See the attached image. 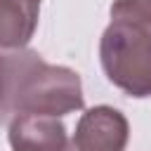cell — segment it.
Wrapping results in <instances>:
<instances>
[{
    "instance_id": "obj_1",
    "label": "cell",
    "mask_w": 151,
    "mask_h": 151,
    "mask_svg": "<svg viewBox=\"0 0 151 151\" xmlns=\"http://www.w3.org/2000/svg\"><path fill=\"white\" fill-rule=\"evenodd\" d=\"M5 90L0 101V123L19 113L66 116L85 106L80 76L59 64L45 61L35 50H0Z\"/></svg>"
},
{
    "instance_id": "obj_2",
    "label": "cell",
    "mask_w": 151,
    "mask_h": 151,
    "mask_svg": "<svg viewBox=\"0 0 151 151\" xmlns=\"http://www.w3.org/2000/svg\"><path fill=\"white\" fill-rule=\"evenodd\" d=\"M106 80L134 99L151 97V28L113 17L99 38Z\"/></svg>"
},
{
    "instance_id": "obj_3",
    "label": "cell",
    "mask_w": 151,
    "mask_h": 151,
    "mask_svg": "<svg viewBox=\"0 0 151 151\" xmlns=\"http://www.w3.org/2000/svg\"><path fill=\"white\" fill-rule=\"evenodd\" d=\"M130 139V123L116 106L99 104L87 109L68 139L64 151H125Z\"/></svg>"
},
{
    "instance_id": "obj_4",
    "label": "cell",
    "mask_w": 151,
    "mask_h": 151,
    "mask_svg": "<svg viewBox=\"0 0 151 151\" xmlns=\"http://www.w3.org/2000/svg\"><path fill=\"white\" fill-rule=\"evenodd\" d=\"M12 151H64L68 144L66 125L59 116L19 113L7 123Z\"/></svg>"
},
{
    "instance_id": "obj_5",
    "label": "cell",
    "mask_w": 151,
    "mask_h": 151,
    "mask_svg": "<svg viewBox=\"0 0 151 151\" xmlns=\"http://www.w3.org/2000/svg\"><path fill=\"white\" fill-rule=\"evenodd\" d=\"M40 0H0V50L26 47L38 28Z\"/></svg>"
},
{
    "instance_id": "obj_6",
    "label": "cell",
    "mask_w": 151,
    "mask_h": 151,
    "mask_svg": "<svg viewBox=\"0 0 151 151\" xmlns=\"http://www.w3.org/2000/svg\"><path fill=\"white\" fill-rule=\"evenodd\" d=\"M111 19H130L151 28V0H113L109 7Z\"/></svg>"
},
{
    "instance_id": "obj_7",
    "label": "cell",
    "mask_w": 151,
    "mask_h": 151,
    "mask_svg": "<svg viewBox=\"0 0 151 151\" xmlns=\"http://www.w3.org/2000/svg\"><path fill=\"white\" fill-rule=\"evenodd\" d=\"M2 90H5V73H2V59H0V101H2Z\"/></svg>"
}]
</instances>
